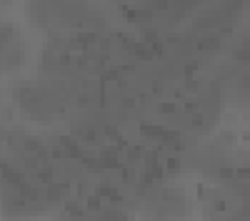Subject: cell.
<instances>
[{
  "mask_svg": "<svg viewBox=\"0 0 250 221\" xmlns=\"http://www.w3.org/2000/svg\"><path fill=\"white\" fill-rule=\"evenodd\" d=\"M28 15L35 25L50 30L95 33L105 25V18L90 0H28Z\"/></svg>",
  "mask_w": 250,
  "mask_h": 221,
  "instance_id": "cell-1",
  "label": "cell"
},
{
  "mask_svg": "<svg viewBox=\"0 0 250 221\" xmlns=\"http://www.w3.org/2000/svg\"><path fill=\"white\" fill-rule=\"evenodd\" d=\"M20 106L28 113L43 118V116H55L58 111H62L65 98L60 91L53 88H23L20 91Z\"/></svg>",
  "mask_w": 250,
  "mask_h": 221,
  "instance_id": "cell-2",
  "label": "cell"
},
{
  "mask_svg": "<svg viewBox=\"0 0 250 221\" xmlns=\"http://www.w3.org/2000/svg\"><path fill=\"white\" fill-rule=\"evenodd\" d=\"M23 58H25V43H23V38H20L18 30H13L10 25H5L3 30V68L10 71L15 66L23 63Z\"/></svg>",
  "mask_w": 250,
  "mask_h": 221,
  "instance_id": "cell-4",
  "label": "cell"
},
{
  "mask_svg": "<svg viewBox=\"0 0 250 221\" xmlns=\"http://www.w3.org/2000/svg\"><path fill=\"white\" fill-rule=\"evenodd\" d=\"M245 0H218L213 8L203 10V15L195 20L198 30H223L238 20V15L243 13Z\"/></svg>",
  "mask_w": 250,
  "mask_h": 221,
  "instance_id": "cell-3",
  "label": "cell"
}]
</instances>
